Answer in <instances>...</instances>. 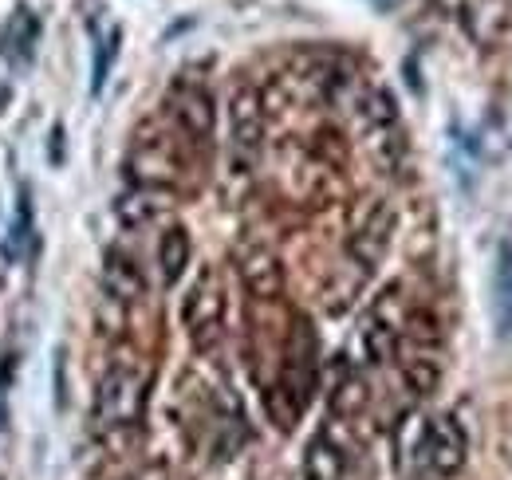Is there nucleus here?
<instances>
[{
	"mask_svg": "<svg viewBox=\"0 0 512 480\" xmlns=\"http://www.w3.org/2000/svg\"><path fill=\"white\" fill-rule=\"evenodd\" d=\"M465 457H469V437H465V429L457 425V418L438 414V418L422 421L418 441H414V461H418L430 477H438V480L457 477V473L465 469Z\"/></svg>",
	"mask_w": 512,
	"mask_h": 480,
	"instance_id": "1",
	"label": "nucleus"
},
{
	"mask_svg": "<svg viewBox=\"0 0 512 480\" xmlns=\"http://www.w3.org/2000/svg\"><path fill=\"white\" fill-rule=\"evenodd\" d=\"M146 410V378L134 366H115L95 390V421L103 429H127L138 425Z\"/></svg>",
	"mask_w": 512,
	"mask_h": 480,
	"instance_id": "2",
	"label": "nucleus"
},
{
	"mask_svg": "<svg viewBox=\"0 0 512 480\" xmlns=\"http://www.w3.org/2000/svg\"><path fill=\"white\" fill-rule=\"evenodd\" d=\"M182 323H186V331H190L197 351H209V347L221 339V327H225V296H221V284H217L213 272H201V276H197V284H193L186 303H182Z\"/></svg>",
	"mask_w": 512,
	"mask_h": 480,
	"instance_id": "3",
	"label": "nucleus"
},
{
	"mask_svg": "<svg viewBox=\"0 0 512 480\" xmlns=\"http://www.w3.org/2000/svg\"><path fill=\"white\" fill-rule=\"evenodd\" d=\"M170 115L178 119V126L190 134L193 142H205L213 134V99L201 83H178L170 91Z\"/></svg>",
	"mask_w": 512,
	"mask_h": 480,
	"instance_id": "4",
	"label": "nucleus"
},
{
	"mask_svg": "<svg viewBox=\"0 0 512 480\" xmlns=\"http://www.w3.org/2000/svg\"><path fill=\"white\" fill-rule=\"evenodd\" d=\"M390 237H394V209L390 205H375L371 217L359 225V233L347 240V252L355 264L363 268H379V260L390 248Z\"/></svg>",
	"mask_w": 512,
	"mask_h": 480,
	"instance_id": "5",
	"label": "nucleus"
},
{
	"mask_svg": "<svg viewBox=\"0 0 512 480\" xmlns=\"http://www.w3.org/2000/svg\"><path fill=\"white\" fill-rule=\"evenodd\" d=\"M229 126H233V146L253 154L264 138V99L256 87H237L229 99Z\"/></svg>",
	"mask_w": 512,
	"mask_h": 480,
	"instance_id": "6",
	"label": "nucleus"
},
{
	"mask_svg": "<svg viewBox=\"0 0 512 480\" xmlns=\"http://www.w3.org/2000/svg\"><path fill=\"white\" fill-rule=\"evenodd\" d=\"M237 268H241V280H245L249 296H256V300H276L284 292V268H280L276 252H268V248H245Z\"/></svg>",
	"mask_w": 512,
	"mask_h": 480,
	"instance_id": "7",
	"label": "nucleus"
},
{
	"mask_svg": "<svg viewBox=\"0 0 512 480\" xmlns=\"http://www.w3.org/2000/svg\"><path fill=\"white\" fill-rule=\"evenodd\" d=\"M509 24V0H473V4H465V32L481 48H497L509 36Z\"/></svg>",
	"mask_w": 512,
	"mask_h": 480,
	"instance_id": "8",
	"label": "nucleus"
},
{
	"mask_svg": "<svg viewBox=\"0 0 512 480\" xmlns=\"http://www.w3.org/2000/svg\"><path fill=\"white\" fill-rule=\"evenodd\" d=\"M166 209H170V189H146V185H134V189H127V193L115 201V217H119L127 229L154 225Z\"/></svg>",
	"mask_w": 512,
	"mask_h": 480,
	"instance_id": "9",
	"label": "nucleus"
},
{
	"mask_svg": "<svg viewBox=\"0 0 512 480\" xmlns=\"http://www.w3.org/2000/svg\"><path fill=\"white\" fill-rule=\"evenodd\" d=\"M103 288H107V296L119 303H134L146 296V276L138 272V264L130 260L127 252H119V248H111L107 252V260H103Z\"/></svg>",
	"mask_w": 512,
	"mask_h": 480,
	"instance_id": "10",
	"label": "nucleus"
},
{
	"mask_svg": "<svg viewBox=\"0 0 512 480\" xmlns=\"http://www.w3.org/2000/svg\"><path fill=\"white\" fill-rule=\"evenodd\" d=\"M347 453L331 441V433H316L304 453V480H343Z\"/></svg>",
	"mask_w": 512,
	"mask_h": 480,
	"instance_id": "11",
	"label": "nucleus"
},
{
	"mask_svg": "<svg viewBox=\"0 0 512 480\" xmlns=\"http://www.w3.org/2000/svg\"><path fill=\"white\" fill-rule=\"evenodd\" d=\"M493 311L501 339H512V240L497 244V268H493Z\"/></svg>",
	"mask_w": 512,
	"mask_h": 480,
	"instance_id": "12",
	"label": "nucleus"
},
{
	"mask_svg": "<svg viewBox=\"0 0 512 480\" xmlns=\"http://www.w3.org/2000/svg\"><path fill=\"white\" fill-rule=\"evenodd\" d=\"M158 264H162V280L178 284L186 264H190V233L182 225H170L158 240Z\"/></svg>",
	"mask_w": 512,
	"mask_h": 480,
	"instance_id": "13",
	"label": "nucleus"
},
{
	"mask_svg": "<svg viewBox=\"0 0 512 480\" xmlns=\"http://www.w3.org/2000/svg\"><path fill=\"white\" fill-rule=\"evenodd\" d=\"M367 406V382L355 370H343V378L331 386V414L335 418H355Z\"/></svg>",
	"mask_w": 512,
	"mask_h": 480,
	"instance_id": "14",
	"label": "nucleus"
},
{
	"mask_svg": "<svg viewBox=\"0 0 512 480\" xmlns=\"http://www.w3.org/2000/svg\"><path fill=\"white\" fill-rule=\"evenodd\" d=\"M402 378L410 382L414 394H434L442 382V366L430 355H410V359H402Z\"/></svg>",
	"mask_w": 512,
	"mask_h": 480,
	"instance_id": "15",
	"label": "nucleus"
},
{
	"mask_svg": "<svg viewBox=\"0 0 512 480\" xmlns=\"http://www.w3.org/2000/svg\"><path fill=\"white\" fill-rule=\"evenodd\" d=\"M119 44H123V28H111V32L99 40V48H95V71H91V95L103 91L111 67H115V60H119Z\"/></svg>",
	"mask_w": 512,
	"mask_h": 480,
	"instance_id": "16",
	"label": "nucleus"
},
{
	"mask_svg": "<svg viewBox=\"0 0 512 480\" xmlns=\"http://www.w3.org/2000/svg\"><path fill=\"white\" fill-rule=\"evenodd\" d=\"M0 480H4V477H0Z\"/></svg>",
	"mask_w": 512,
	"mask_h": 480,
	"instance_id": "17",
	"label": "nucleus"
}]
</instances>
